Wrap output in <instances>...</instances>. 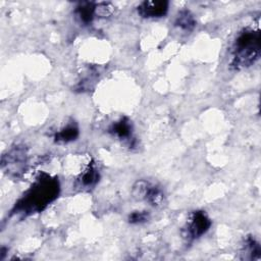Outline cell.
Instances as JSON below:
<instances>
[{"label": "cell", "instance_id": "7c38bea8", "mask_svg": "<svg viewBox=\"0 0 261 261\" xmlns=\"http://www.w3.org/2000/svg\"><path fill=\"white\" fill-rule=\"evenodd\" d=\"M79 137V127L75 123H69L55 134V141L61 143H68L74 141Z\"/></svg>", "mask_w": 261, "mask_h": 261}, {"label": "cell", "instance_id": "4fadbf2b", "mask_svg": "<svg viewBox=\"0 0 261 261\" xmlns=\"http://www.w3.org/2000/svg\"><path fill=\"white\" fill-rule=\"evenodd\" d=\"M150 215L147 211H135L128 215V222L130 224H141L148 221Z\"/></svg>", "mask_w": 261, "mask_h": 261}, {"label": "cell", "instance_id": "30bf717a", "mask_svg": "<svg viewBox=\"0 0 261 261\" xmlns=\"http://www.w3.org/2000/svg\"><path fill=\"white\" fill-rule=\"evenodd\" d=\"M99 180V172L94 164H90L88 168L81 174L77 181L80 187L84 189L93 188Z\"/></svg>", "mask_w": 261, "mask_h": 261}, {"label": "cell", "instance_id": "8fae6325", "mask_svg": "<svg viewBox=\"0 0 261 261\" xmlns=\"http://www.w3.org/2000/svg\"><path fill=\"white\" fill-rule=\"evenodd\" d=\"M242 254L244 255L243 257L244 259H249V260L259 259L261 255V248L259 243L254 238H251V237L247 238L243 246Z\"/></svg>", "mask_w": 261, "mask_h": 261}, {"label": "cell", "instance_id": "6da1fadb", "mask_svg": "<svg viewBox=\"0 0 261 261\" xmlns=\"http://www.w3.org/2000/svg\"><path fill=\"white\" fill-rule=\"evenodd\" d=\"M59 190L58 179L43 173L16 203L13 212L24 216L41 212L58 197Z\"/></svg>", "mask_w": 261, "mask_h": 261}, {"label": "cell", "instance_id": "ba28073f", "mask_svg": "<svg viewBox=\"0 0 261 261\" xmlns=\"http://www.w3.org/2000/svg\"><path fill=\"white\" fill-rule=\"evenodd\" d=\"M74 13L83 24H89L96 16V4L93 2H81L74 10Z\"/></svg>", "mask_w": 261, "mask_h": 261}, {"label": "cell", "instance_id": "277c9868", "mask_svg": "<svg viewBox=\"0 0 261 261\" xmlns=\"http://www.w3.org/2000/svg\"><path fill=\"white\" fill-rule=\"evenodd\" d=\"M133 195L136 199L146 200L153 206L160 205L164 199V194L160 187L152 185L144 179L138 180L134 185Z\"/></svg>", "mask_w": 261, "mask_h": 261}, {"label": "cell", "instance_id": "8992f818", "mask_svg": "<svg viewBox=\"0 0 261 261\" xmlns=\"http://www.w3.org/2000/svg\"><path fill=\"white\" fill-rule=\"evenodd\" d=\"M27 162V152L22 146H16L7 155L2 158V165H7L8 170L14 174H18L23 169Z\"/></svg>", "mask_w": 261, "mask_h": 261}, {"label": "cell", "instance_id": "3957f363", "mask_svg": "<svg viewBox=\"0 0 261 261\" xmlns=\"http://www.w3.org/2000/svg\"><path fill=\"white\" fill-rule=\"evenodd\" d=\"M210 226L211 220L204 211H194L182 229V236L188 241H194L206 233Z\"/></svg>", "mask_w": 261, "mask_h": 261}, {"label": "cell", "instance_id": "52a82bcc", "mask_svg": "<svg viewBox=\"0 0 261 261\" xmlns=\"http://www.w3.org/2000/svg\"><path fill=\"white\" fill-rule=\"evenodd\" d=\"M108 132L120 140H129L133 135V124L128 118L123 117L118 121L113 122Z\"/></svg>", "mask_w": 261, "mask_h": 261}, {"label": "cell", "instance_id": "9c48e42d", "mask_svg": "<svg viewBox=\"0 0 261 261\" xmlns=\"http://www.w3.org/2000/svg\"><path fill=\"white\" fill-rule=\"evenodd\" d=\"M196 23H197L196 18L189 9L180 10L177 13L174 20V25L186 33L192 32L195 29Z\"/></svg>", "mask_w": 261, "mask_h": 261}, {"label": "cell", "instance_id": "5bb4252c", "mask_svg": "<svg viewBox=\"0 0 261 261\" xmlns=\"http://www.w3.org/2000/svg\"><path fill=\"white\" fill-rule=\"evenodd\" d=\"M113 6L111 3L108 2H102L96 4V15H100L103 17L109 16L113 12Z\"/></svg>", "mask_w": 261, "mask_h": 261}, {"label": "cell", "instance_id": "5b68a950", "mask_svg": "<svg viewBox=\"0 0 261 261\" xmlns=\"http://www.w3.org/2000/svg\"><path fill=\"white\" fill-rule=\"evenodd\" d=\"M169 2L165 0L143 1L137 7L138 13L144 18H160L166 15Z\"/></svg>", "mask_w": 261, "mask_h": 261}, {"label": "cell", "instance_id": "7a4b0ae2", "mask_svg": "<svg viewBox=\"0 0 261 261\" xmlns=\"http://www.w3.org/2000/svg\"><path fill=\"white\" fill-rule=\"evenodd\" d=\"M261 54L260 32L244 29L237 36L231 47L230 67L241 70L253 65Z\"/></svg>", "mask_w": 261, "mask_h": 261}]
</instances>
